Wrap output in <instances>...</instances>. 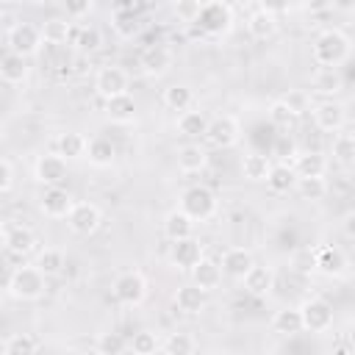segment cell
<instances>
[{
	"label": "cell",
	"instance_id": "obj_1",
	"mask_svg": "<svg viewBox=\"0 0 355 355\" xmlns=\"http://www.w3.org/2000/svg\"><path fill=\"white\" fill-rule=\"evenodd\" d=\"M313 61L322 67V69H338L347 58H349V53H352V42H349V36L344 33V31H338V28H327V31H322L316 39H313Z\"/></svg>",
	"mask_w": 355,
	"mask_h": 355
},
{
	"label": "cell",
	"instance_id": "obj_2",
	"mask_svg": "<svg viewBox=\"0 0 355 355\" xmlns=\"http://www.w3.org/2000/svg\"><path fill=\"white\" fill-rule=\"evenodd\" d=\"M44 272L39 266H14L8 275H6V288L14 300H22V302H33L44 294Z\"/></svg>",
	"mask_w": 355,
	"mask_h": 355
},
{
	"label": "cell",
	"instance_id": "obj_3",
	"mask_svg": "<svg viewBox=\"0 0 355 355\" xmlns=\"http://www.w3.org/2000/svg\"><path fill=\"white\" fill-rule=\"evenodd\" d=\"M197 25H200V31H202L205 36L219 39V36L230 33V28H233V8H230L227 3H222V0L202 3V11H200Z\"/></svg>",
	"mask_w": 355,
	"mask_h": 355
},
{
	"label": "cell",
	"instance_id": "obj_4",
	"mask_svg": "<svg viewBox=\"0 0 355 355\" xmlns=\"http://www.w3.org/2000/svg\"><path fill=\"white\" fill-rule=\"evenodd\" d=\"M180 211H186L194 222H208L216 214V194L208 186H189L180 194Z\"/></svg>",
	"mask_w": 355,
	"mask_h": 355
},
{
	"label": "cell",
	"instance_id": "obj_5",
	"mask_svg": "<svg viewBox=\"0 0 355 355\" xmlns=\"http://www.w3.org/2000/svg\"><path fill=\"white\" fill-rule=\"evenodd\" d=\"M42 42H44V39H42V28H36V25H31V22H17V25H11L8 33H6L8 53H17V55H22V58L36 55L39 47H42Z\"/></svg>",
	"mask_w": 355,
	"mask_h": 355
},
{
	"label": "cell",
	"instance_id": "obj_6",
	"mask_svg": "<svg viewBox=\"0 0 355 355\" xmlns=\"http://www.w3.org/2000/svg\"><path fill=\"white\" fill-rule=\"evenodd\" d=\"M302 311V324L308 333H324L333 327V305L322 297H311L300 305Z\"/></svg>",
	"mask_w": 355,
	"mask_h": 355
},
{
	"label": "cell",
	"instance_id": "obj_7",
	"mask_svg": "<svg viewBox=\"0 0 355 355\" xmlns=\"http://www.w3.org/2000/svg\"><path fill=\"white\" fill-rule=\"evenodd\" d=\"M239 136H241V128H239V122H236L230 114H222V116H214V119L208 122V133H205V141H208L211 147L227 150V147H233V144L239 141Z\"/></svg>",
	"mask_w": 355,
	"mask_h": 355
},
{
	"label": "cell",
	"instance_id": "obj_8",
	"mask_svg": "<svg viewBox=\"0 0 355 355\" xmlns=\"http://www.w3.org/2000/svg\"><path fill=\"white\" fill-rule=\"evenodd\" d=\"M39 208H42V214L50 216V219H69V214H72V208H75V200H72V194H69L67 189H61V186H44L42 200H39Z\"/></svg>",
	"mask_w": 355,
	"mask_h": 355
},
{
	"label": "cell",
	"instance_id": "obj_9",
	"mask_svg": "<svg viewBox=\"0 0 355 355\" xmlns=\"http://www.w3.org/2000/svg\"><path fill=\"white\" fill-rule=\"evenodd\" d=\"M114 297L122 305H141L147 297V280L139 272H125L114 280Z\"/></svg>",
	"mask_w": 355,
	"mask_h": 355
},
{
	"label": "cell",
	"instance_id": "obj_10",
	"mask_svg": "<svg viewBox=\"0 0 355 355\" xmlns=\"http://www.w3.org/2000/svg\"><path fill=\"white\" fill-rule=\"evenodd\" d=\"M313 122L319 130L324 133H338L347 125V108L338 100H324L319 105H313Z\"/></svg>",
	"mask_w": 355,
	"mask_h": 355
},
{
	"label": "cell",
	"instance_id": "obj_11",
	"mask_svg": "<svg viewBox=\"0 0 355 355\" xmlns=\"http://www.w3.org/2000/svg\"><path fill=\"white\" fill-rule=\"evenodd\" d=\"M3 244H6V250H8L11 255L25 258V255H31V252L36 250V233H33L31 227H25V225H11V222H6V225H3Z\"/></svg>",
	"mask_w": 355,
	"mask_h": 355
},
{
	"label": "cell",
	"instance_id": "obj_12",
	"mask_svg": "<svg viewBox=\"0 0 355 355\" xmlns=\"http://www.w3.org/2000/svg\"><path fill=\"white\" fill-rule=\"evenodd\" d=\"M94 89L103 100H111V97H119V94H128V72L122 67H103L94 78Z\"/></svg>",
	"mask_w": 355,
	"mask_h": 355
},
{
	"label": "cell",
	"instance_id": "obj_13",
	"mask_svg": "<svg viewBox=\"0 0 355 355\" xmlns=\"http://www.w3.org/2000/svg\"><path fill=\"white\" fill-rule=\"evenodd\" d=\"M347 255L338 250V247H330V244H322L313 250V269L322 272L324 277H341L347 272Z\"/></svg>",
	"mask_w": 355,
	"mask_h": 355
},
{
	"label": "cell",
	"instance_id": "obj_14",
	"mask_svg": "<svg viewBox=\"0 0 355 355\" xmlns=\"http://www.w3.org/2000/svg\"><path fill=\"white\" fill-rule=\"evenodd\" d=\"M69 230L72 233H78V236H92L97 227H100V222H103V214H100V208L94 205V202H75V208H72V214H69Z\"/></svg>",
	"mask_w": 355,
	"mask_h": 355
},
{
	"label": "cell",
	"instance_id": "obj_15",
	"mask_svg": "<svg viewBox=\"0 0 355 355\" xmlns=\"http://www.w3.org/2000/svg\"><path fill=\"white\" fill-rule=\"evenodd\" d=\"M33 172H36V180L42 186H61L64 178H67V158H61L58 153L39 155Z\"/></svg>",
	"mask_w": 355,
	"mask_h": 355
},
{
	"label": "cell",
	"instance_id": "obj_16",
	"mask_svg": "<svg viewBox=\"0 0 355 355\" xmlns=\"http://www.w3.org/2000/svg\"><path fill=\"white\" fill-rule=\"evenodd\" d=\"M222 272L227 275V277H233V280H244V275L255 266V258H252V252L250 250H244V247H230V250H225L222 252Z\"/></svg>",
	"mask_w": 355,
	"mask_h": 355
},
{
	"label": "cell",
	"instance_id": "obj_17",
	"mask_svg": "<svg viewBox=\"0 0 355 355\" xmlns=\"http://www.w3.org/2000/svg\"><path fill=\"white\" fill-rule=\"evenodd\" d=\"M172 67V50L164 47V44H150L144 53H141V72L150 75V78H161L166 75Z\"/></svg>",
	"mask_w": 355,
	"mask_h": 355
},
{
	"label": "cell",
	"instance_id": "obj_18",
	"mask_svg": "<svg viewBox=\"0 0 355 355\" xmlns=\"http://www.w3.org/2000/svg\"><path fill=\"white\" fill-rule=\"evenodd\" d=\"M169 261H172L178 269H194V266L202 261V244H200L194 236H191V239H183V241H172Z\"/></svg>",
	"mask_w": 355,
	"mask_h": 355
},
{
	"label": "cell",
	"instance_id": "obj_19",
	"mask_svg": "<svg viewBox=\"0 0 355 355\" xmlns=\"http://www.w3.org/2000/svg\"><path fill=\"white\" fill-rule=\"evenodd\" d=\"M194 225H197V222H194L186 211L175 208V211H169L166 219H164V233H166L169 241H183V239H191V236H194Z\"/></svg>",
	"mask_w": 355,
	"mask_h": 355
},
{
	"label": "cell",
	"instance_id": "obj_20",
	"mask_svg": "<svg viewBox=\"0 0 355 355\" xmlns=\"http://www.w3.org/2000/svg\"><path fill=\"white\" fill-rule=\"evenodd\" d=\"M244 291L247 294H252V297H266L269 291H272V286H275V272L269 269V266H252L247 275H244Z\"/></svg>",
	"mask_w": 355,
	"mask_h": 355
},
{
	"label": "cell",
	"instance_id": "obj_21",
	"mask_svg": "<svg viewBox=\"0 0 355 355\" xmlns=\"http://www.w3.org/2000/svg\"><path fill=\"white\" fill-rule=\"evenodd\" d=\"M222 266L216 263V261H211V258H202L194 269H191V283L197 286V288H202V291H211V288H216L219 283H222Z\"/></svg>",
	"mask_w": 355,
	"mask_h": 355
},
{
	"label": "cell",
	"instance_id": "obj_22",
	"mask_svg": "<svg viewBox=\"0 0 355 355\" xmlns=\"http://www.w3.org/2000/svg\"><path fill=\"white\" fill-rule=\"evenodd\" d=\"M247 31H250V36H255V39H269V36H275V31H277V17H275V11L272 8H255L252 14H250V19H247Z\"/></svg>",
	"mask_w": 355,
	"mask_h": 355
},
{
	"label": "cell",
	"instance_id": "obj_23",
	"mask_svg": "<svg viewBox=\"0 0 355 355\" xmlns=\"http://www.w3.org/2000/svg\"><path fill=\"white\" fill-rule=\"evenodd\" d=\"M294 172H297V178H324V172H327V158L322 155V153H297V158H294Z\"/></svg>",
	"mask_w": 355,
	"mask_h": 355
},
{
	"label": "cell",
	"instance_id": "obj_24",
	"mask_svg": "<svg viewBox=\"0 0 355 355\" xmlns=\"http://www.w3.org/2000/svg\"><path fill=\"white\" fill-rule=\"evenodd\" d=\"M175 308H178V311H183V313H189V316L200 313V311L205 308V291H202V288H197L194 283L180 286V288L175 291Z\"/></svg>",
	"mask_w": 355,
	"mask_h": 355
},
{
	"label": "cell",
	"instance_id": "obj_25",
	"mask_svg": "<svg viewBox=\"0 0 355 355\" xmlns=\"http://www.w3.org/2000/svg\"><path fill=\"white\" fill-rule=\"evenodd\" d=\"M105 116H108L111 122H116V125L133 122V116H136V103H133V97H130V94H119V97L105 100Z\"/></svg>",
	"mask_w": 355,
	"mask_h": 355
},
{
	"label": "cell",
	"instance_id": "obj_26",
	"mask_svg": "<svg viewBox=\"0 0 355 355\" xmlns=\"http://www.w3.org/2000/svg\"><path fill=\"white\" fill-rule=\"evenodd\" d=\"M272 330L280 333V336H297L305 330L302 324V311L300 308H283L272 316Z\"/></svg>",
	"mask_w": 355,
	"mask_h": 355
},
{
	"label": "cell",
	"instance_id": "obj_27",
	"mask_svg": "<svg viewBox=\"0 0 355 355\" xmlns=\"http://www.w3.org/2000/svg\"><path fill=\"white\" fill-rule=\"evenodd\" d=\"M86 158H89L94 166H111L114 158H116V147H114L111 139H105V136H94V139H89Z\"/></svg>",
	"mask_w": 355,
	"mask_h": 355
},
{
	"label": "cell",
	"instance_id": "obj_28",
	"mask_svg": "<svg viewBox=\"0 0 355 355\" xmlns=\"http://www.w3.org/2000/svg\"><path fill=\"white\" fill-rule=\"evenodd\" d=\"M205 164H208V155H205V150L200 144H183L178 150V166H180V172L194 175V172H202Z\"/></svg>",
	"mask_w": 355,
	"mask_h": 355
},
{
	"label": "cell",
	"instance_id": "obj_29",
	"mask_svg": "<svg viewBox=\"0 0 355 355\" xmlns=\"http://www.w3.org/2000/svg\"><path fill=\"white\" fill-rule=\"evenodd\" d=\"M208 116L202 111H186L178 116V133L186 136V139H200L208 133Z\"/></svg>",
	"mask_w": 355,
	"mask_h": 355
},
{
	"label": "cell",
	"instance_id": "obj_30",
	"mask_svg": "<svg viewBox=\"0 0 355 355\" xmlns=\"http://www.w3.org/2000/svg\"><path fill=\"white\" fill-rule=\"evenodd\" d=\"M0 78L6 83H22L28 78V58H22L17 53H6L0 58Z\"/></svg>",
	"mask_w": 355,
	"mask_h": 355
},
{
	"label": "cell",
	"instance_id": "obj_31",
	"mask_svg": "<svg viewBox=\"0 0 355 355\" xmlns=\"http://www.w3.org/2000/svg\"><path fill=\"white\" fill-rule=\"evenodd\" d=\"M311 83H313V92H316V94L333 97V94H338V92H341L344 78H341V72H338V69H322V67H319V69L313 72Z\"/></svg>",
	"mask_w": 355,
	"mask_h": 355
},
{
	"label": "cell",
	"instance_id": "obj_32",
	"mask_svg": "<svg viewBox=\"0 0 355 355\" xmlns=\"http://www.w3.org/2000/svg\"><path fill=\"white\" fill-rule=\"evenodd\" d=\"M111 25H114V31H116L122 39H133V36L139 33V19H136V14H133V6H128V3L116 6Z\"/></svg>",
	"mask_w": 355,
	"mask_h": 355
},
{
	"label": "cell",
	"instance_id": "obj_33",
	"mask_svg": "<svg viewBox=\"0 0 355 355\" xmlns=\"http://www.w3.org/2000/svg\"><path fill=\"white\" fill-rule=\"evenodd\" d=\"M269 169H272V164H269V158L261 155V153H247V155L241 158V175H244L247 180H252V183L266 180V178H269Z\"/></svg>",
	"mask_w": 355,
	"mask_h": 355
},
{
	"label": "cell",
	"instance_id": "obj_34",
	"mask_svg": "<svg viewBox=\"0 0 355 355\" xmlns=\"http://www.w3.org/2000/svg\"><path fill=\"white\" fill-rule=\"evenodd\" d=\"M86 147H89V139H83L80 133H72V130L61 133L58 141H55V150H58L61 158H83Z\"/></svg>",
	"mask_w": 355,
	"mask_h": 355
},
{
	"label": "cell",
	"instance_id": "obj_35",
	"mask_svg": "<svg viewBox=\"0 0 355 355\" xmlns=\"http://www.w3.org/2000/svg\"><path fill=\"white\" fill-rule=\"evenodd\" d=\"M191 103H194V94H191V89H189V86L175 83V86L164 89V105H166V108L186 114V111H191Z\"/></svg>",
	"mask_w": 355,
	"mask_h": 355
},
{
	"label": "cell",
	"instance_id": "obj_36",
	"mask_svg": "<svg viewBox=\"0 0 355 355\" xmlns=\"http://www.w3.org/2000/svg\"><path fill=\"white\" fill-rule=\"evenodd\" d=\"M69 36H72V22H69V19H61V17L44 19V25H42V39H44L47 44H64Z\"/></svg>",
	"mask_w": 355,
	"mask_h": 355
},
{
	"label": "cell",
	"instance_id": "obj_37",
	"mask_svg": "<svg viewBox=\"0 0 355 355\" xmlns=\"http://www.w3.org/2000/svg\"><path fill=\"white\" fill-rule=\"evenodd\" d=\"M266 186H269L272 191H288L291 186H297V172H294V166H288V164H272L269 178H266Z\"/></svg>",
	"mask_w": 355,
	"mask_h": 355
},
{
	"label": "cell",
	"instance_id": "obj_38",
	"mask_svg": "<svg viewBox=\"0 0 355 355\" xmlns=\"http://www.w3.org/2000/svg\"><path fill=\"white\" fill-rule=\"evenodd\" d=\"M36 266L44 272V277H55L64 269V252L55 250V247H44L36 258Z\"/></svg>",
	"mask_w": 355,
	"mask_h": 355
},
{
	"label": "cell",
	"instance_id": "obj_39",
	"mask_svg": "<svg viewBox=\"0 0 355 355\" xmlns=\"http://www.w3.org/2000/svg\"><path fill=\"white\" fill-rule=\"evenodd\" d=\"M3 355H36V338L28 333H14L6 338Z\"/></svg>",
	"mask_w": 355,
	"mask_h": 355
},
{
	"label": "cell",
	"instance_id": "obj_40",
	"mask_svg": "<svg viewBox=\"0 0 355 355\" xmlns=\"http://www.w3.org/2000/svg\"><path fill=\"white\" fill-rule=\"evenodd\" d=\"M333 155L344 166L355 164V136L352 133H338L336 141H333Z\"/></svg>",
	"mask_w": 355,
	"mask_h": 355
},
{
	"label": "cell",
	"instance_id": "obj_41",
	"mask_svg": "<svg viewBox=\"0 0 355 355\" xmlns=\"http://www.w3.org/2000/svg\"><path fill=\"white\" fill-rule=\"evenodd\" d=\"M300 116L283 103V100H275L272 105H269V122L275 125V128H280V130H288L294 122H297Z\"/></svg>",
	"mask_w": 355,
	"mask_h": 355
},
{
	"label": "cell",
	"instance_id": "obj_42",
	"mask_svg": "<svg viewBox=\"0 0 355 355\" xmlns=\"http://www.w3.org/2000/svg\"><path fill=\"white\" fill-rule=\"evenodd\" d=\"M164 352L166 355H191L194 352V338L189 333H169V338L164 341Z\"/></svg>",
	"mask_w": 355,
	"mask_h": 355
},
{
	"label": "cell",
	"instance_id": "obj_43",
	"mask_svg": "<svg viewBox=\"0 0 355 355\" xmlns=\"http://www.w3.org/2000/svg\"><path fill=\"white\" fill-rule=\"evenodd\" d=\"M297 191L305 200H322L327 194V183L324 178H297Z\"/></svg>",
	"mask_w": 355,
	"mask_h": 355
},
{
	"label": "cell",
	"instance_id": "obj_44",
	"mask_svg": "<svg viewBox=\"0 0 355 355\" xmlns=\"http://www.w3.org/2000/svg\"><path fill=\"white\" fill-rule=\"evenodd\" d=\"M130 349H133V355H155V349H158L155 333H153V330H139V333H133Z\"/></svg>",
	"mask_w": 355,
	"mask_h": 355
},
{
	"label": "cell",
	"instance_id": "obj_45",
	"mask_svg": "<svg viewBox=\"0 0 355 355\" xmlns=\"http://www.w3.org/2000/svg\"><path fill=\"white\" fill-rule=\"evenodd\" d=\"M97 352L100 355H122L125 352V338L119 333H100Z\"/></svg>",
	"mask_w": 355,
	"mask_h": 355
},
{
	"label": "cell",
	"instance_id": "obj_46",
	"mask_svg": "<svg viewBox=\"0 0 355 355\" xmlns=\"http://www.w3.org/2000/svg\"><path fill=\"white\" fill-rule=\"evenodd\" d=\"M172 11L183 22H197L200 11H202V3L200 0H178V3H172Z\"/></svg>",
	"mask_w": 355,
	"mask_h": 355
},
{
	"label": "cell",
	"instance_id": "obj_47",
	"mask_svg": "<svg viewBox=\"0 0 355 355\" xmlns=\"http://www.w3.org/2000/svg\"><path fill=\"white\" fill-rule=\"evenodd\" d=\"M283 103H286L297 116H302L305 111H313V108H311V97H308V92H302V89H291V92L283 97Z\"/></svg>",
	"mask_w": 355,
	"mask_h": 355
},
{
	"label": "cell",
	"instance_id": "obj_48",
	"mask_svg": "<svg viewBox=\"0 0 355 355\" xmlns=\"http://www.w3.org/2000/svg\"><path fill=\"white\" fill-rule=\"evenodd\" d=\"M100 44H103V33H100L97 28L86 25V28L78 31V47H80L83 53H92V50H97Z\"/></svg>",
	"mask_w": 355,
	"mask_h": 355
},
{
	"label": "cell",
	"instance_id": "obj_49",
	"mask_svg": "<svg viewBox=\"0 0 355 355\" xmlns=\"http://www.w3.org/2000/svg\"><path fill=\"white\" fill-rule=\"evenodd\" d=\"M272 155H277V158L294 155V158H297V144H294V139H291L288 133H280V136H277V141H275V150H272Z\"/></svg>",
	"mask_w": 355,
	"mask_h": 355
},
{
	"label": "cell",
	"instance_id": "obj_50",
	"mask_svg": "<svg viewBox=\"0 0 355 355\" xmlns=\"http://www.w3.org/2000/svg\"><path fill=\"white\" fill-rule=\"evenodd\" d=\"M14 189V164L8 158L0 161V194H8Z\"/></svg>",
	"mask_w": 355,
	"mask_h": 355
},
{
	"label": "cell",
	"instance_id": "obj_51",
	"mask_svg": "<svg viewBox=\"0 0 355 355\" xmlns=\"http://www.w3.org/2000/svg\"><path fill=\"white\" fill-rule=\"evenodd\" d=\"M92 8H94L92 0H83V3H67V17H86Z\"/></svg>",
	"mask_w": 355,
	"mask_h": 355
},
{
	"label": "cell",
	"instance_id": "obj_52",
	"mask_svg": "<svg viewBox=\"0 0 355 355\" xmlns=\"http://www.w3.org/2000/svg\"><path fill=\"white\" fill-rule=\"evenodd\" d=\"M341 233L355 241V211H347V214H344V219H341Z\"/></svg>",
	"mask_w": 355,
	"mask_h": 355
},
{
	"label": "cell",
	"instance_id": "obj_53",
	"mask_svg": "<svg viewBox=\"0 0 355 355\" xmlns=\"http://www.w3.org/2000/svg\"><path fill=\"white\" fill-rule=\"evenodd\" d=\"M352 355H355V349H352Z\"/></svg>",
	"mask_w": 355,
	"mask_h": 355
}]
</instances>
